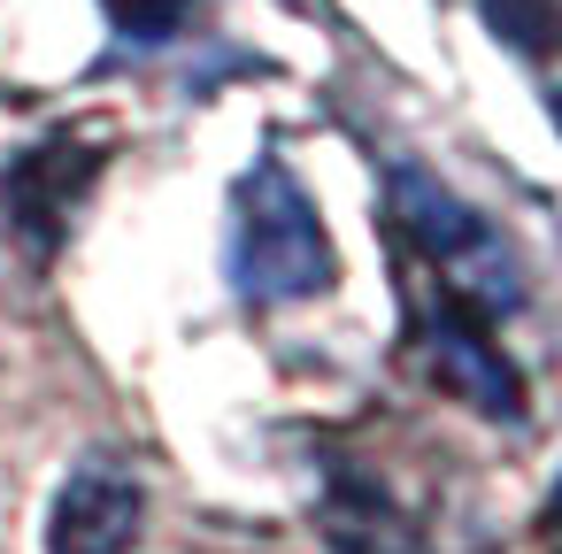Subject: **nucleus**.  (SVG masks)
<instances>
[{"label":"nucleus","mask_w":562,"mask_h":554,"mask_svg":"<svg viewBox=\"0 0 562 554\" xmlns=\"http://www.w3.org/2000/svg\"><path fill=\"white\" fill-rule=\"evenodd\" d=\"M331 278H339V255H331L316 201L301 193V178L278 155H255L247 178L232 185V285H239V301L285 308V301L331 293Z\"/></svg>","instance_id":"obj_1"},{"label":"nucleus","mask_w":562,"mask_h":554,"mask_svg":"<svg viewBox=\"0 0 562 554\" xmlns=\"http://www.w3.org/2000/svg\"><path fill=\"white\" fill-rule=\"evenodd\" d=\"M385 208H393L401 239L431 262V278H439L447 301H462L470 316H508V308H524V262H516V247H508L462 193H447L439 178H424L416 162H401L393 185H385Z\"/></svg>","instance_id":"obj_2"},{"label":"nucleus","mask_w":562,"mask_h":554,"mask_svg":"<svg viewBox=\"0 0 562 554\" xmlns=\"http://www.w3.org/2000/svg\"><path fill=\"white\" fill-rule=\"evenodd\" d=\"M408 347H416V362H424V377H431L439 393H454L462 408H477V416H493V423H524V377H516V362L493 347L485 316H470L462 301L431 293V301H416V316H408Z\"/></svg>","instance_id":"obj_3"},{"label":"nucleus","mask_w":562,"mask_h":554,"mask_svg":"<svg viewBox=\"0 0 562 554\" xmlns=\"http://www.w3.org/2000/svg\"><path fill=\"white\" fill-rule=\"evenodd\" d=\"M139 523H147L139 477H124L116 462H86V470H70V485L55 500L47 554H132Z\"/></svg>","instance_id":"obj_4"},{"label":"nucleus","mask_w":562,"mask_h":554,"mask_svg":"<svg viewBox=\"0 0 562 554\" xmlns=\"http://www.w3.org/2000/svg\"><path fill=\"white\" fill-rule=\"evenodd\" d=\"M93 170H101V147H70V139H47V147H32V155L9 170V216H16V231L32 239V255H55V239H63L78 193L93 185Z\"/></svg>","instance_id":"obj_5"},{"label":"nucleus","mask_w":562,"mask_h":554,"mask_svg":"<svg viewBox=\"0 0 562 554\" xmlns=\"http://www.w3.org/2000/svg\"><path fill=\"white\" fill-rule=\"evenodd\" d=\"M316 523H324V539L339 546V554H416V531H408V516L378 493V485H362V477H331V493L316 500Z\"/></svg>","instance_id":"obj_6"},{"label":"nucleus","mask_w":562,"mask_h":554,"mask_svg":"<svg viewBox=\"0 0 562 554\" xmlns=\"http://www.w3.org/2000/svg\"><path fill=\"white\" fill-rule=\"evenodd\" d=\"M109 16H116V32H132V39H170V32L193 16V0H109Z\"/></svg>","instance_id":"obj_7"}]
</instances>
